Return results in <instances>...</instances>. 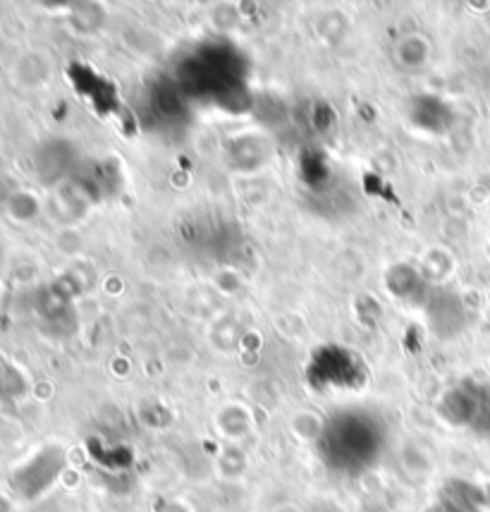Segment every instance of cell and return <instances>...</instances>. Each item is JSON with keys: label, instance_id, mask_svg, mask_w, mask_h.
Instances as JSON below:
<instances>
[{"label": "cell", "instance_id": "cell-1", "mask_svg": "<svg viewBox=\"0 0 490 512\" xmlns=\"http://www.w3.org/2000/svg\"><path fill=\"white\" fill-rule=\"evenodd\" d=\"M0 256H3V249H0Z\"/></svg>", "mask_w": 490, "mask_h": 512}]
</instances>
